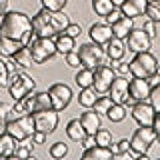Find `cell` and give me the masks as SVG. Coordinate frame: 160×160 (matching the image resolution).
<instances>
[{
  "mask_svg": "<svg viewBox=\"0 0 160 160\" xmlns=\"http://www.w3.org/2000/svg\"><path fill=\"white\" fill-rule=\"evenodd\" d=\"M112 98H110V96H102V94H100V96H98V100H96V104H94V110H96V112L100 114V116H102V114H106L108 112V108L110 106H112Z\"/></svg>",
  "mask_w": 160,
  "mask_h": 160,
  "instance_id": "obj_34",
  "label": "cell"
},
{
  "mask_svg": "<svg viewBox=\"0 0 160 160\" xmlns=\"http://www.w3.org/2000/svg\"><path fill=\"white\" fill-rule=\"evenodd\" d=\"M110 150H112L114 156L120 154V152H126V150H130V140L122 138V140H118V142H112V144H110Z\"/></svg>",
  "mask_w": 160,
  "mask_h": 160,
  "instance_id": "obj_39",
  "label": "cell"
},
{
  "mask_svg": "<svg viewBox=\"0 0 160 160\" xmlns=\"http://www.w3.org/2000/svg\"><path fill=\"white\" fill-rule=\"evenodd\" d=\"M94 136H96V144H100V146H110L112 144V134L106 128H98Z\"/></svg>",
  "mask_w": 160,
  "mask_h": 160,
  "instance_id": "obj_37",
  "label": "cell"
},
{
  "mask_svg": "<svg viewBox=\"0 0 160 160\" xmlns=\"http://www.w3.org/2000/svg\"><path fill=\"white\" fill-rule=\"evenodd\" d=\"M128 64H130V76H138V78H150L158 68V60L150 50L136 52Z\"/></svg>",
  "mask_w": 160,
  "mask_h": 160,
  "instance_id": "obj_3",
  "label": "cell"
},
{
  "mask_svg": "<svg viewBox=\"0 0 160 160\" xmlns=\"http://www.w3.org/2000/svg\"><path fill=\"white\" fill-rule=\"evenodd\" d=\"M74 82L78 84V88H88V86H92V82H94V68L82 66V68L76 72V76H74Z\"/></svg>",
  "mask_w": 160,
  "mask_h": 160,
  "instance_id": "obj_29",
  "label": "cell"
},
{
  "mask_svg": "<svg viewBox=\"0 0 160 160\" xmlns=\"http://www.w3.org/2000/svg\"><path fill=\"white\" fill-rule=\"evenodd\" d=\"M114 78H116L114 68H112V66H106V64H100V66L94 68V82H92V88L96 90L98 94H108L110 84H112Z\"/></svg>",
  "mask_w": 160,
  "mask_h": 160,
  "instance_id": "obj_13",
  "label": "cell"
},
{
  "mask_svg": "<svg viewBox=\"0 0 160 160\" xmlns=\"http://www.w3.org/2000/svg\"><path fill=\"white\" fill-rule=\"evenodd\" d=\"M56 50H58V54L60 56H64V54H68V52H72L74 48H76V38H72V36H68L66 32H62V34H58L56 36Z\"/></svg>",
  "mask_w": 160,
  "mask_h": 160,
  "instance_id": "obj_26",
  "label": "cell"
},
{
  "mask_svg": "<svg viewBox=\"0 0 160 160\" xmlns=\"http://www.w3.org/2000/svg\"><path fill=\"white\" fill-rule=\"evenodd\" d=\"M104 48H106V56L110 60H122L124 54H126V42L122 38H116V36L110 40Z\"/></svg>",
  "mask_w": 160,
  "mask_h": 160,
  "instance_id": "obj_20",
  "label": "cell"
},
{
  "mask_svg": "<svg viewBox=\"0 0 160 160\" xmlns=\"http://www.w3.org/2000/svg\"><path fill=\"white\" fill-rule=\"evenodd\" d=\"M36 90V80L32 76H28L26 72L18 70V72H12L10 74V84H8V92L12 100H20L24 96H28L30 92Z\"/></svg>",
  "mask_w": 160,
  "mask_h": 160,
  "instance_id": "obj_6",
  "label": "cell"
},
{
  "mask_svg": "<svg viewBox=\"0 0 160 160\" xmlns=\"http://www.w3.org/2000/svg\"><path fill=\"white\" fill-rule=\"evenodd\" d=\"M146 16L154 22H160V0H146Z\"/></svg>",
  "mask_w": 160,
  "mask_h": 160,
  "instance_id": "obj_32",
  "label": "cell"
},
{
  "mask_svg": "<svg viewBox=\"0 0 160 160\" xmlns=\"http://www.w3.org/2000/svg\"><path fill=\"white\" fill-rule=\"evenodd\" d=\"M128 82L130 80L126 76H116L112 80V84H110V98H112V102L116 104H126V100L130 98V90H128Z\"/></svg>",
  "mask_w": 160,
  "mask_h": 160,
  "instance_id": "obj_16",
  "label": "cell"
},
{
  "mask_svg": "<svg viewBox=\"0 0 160 160\" xmlns=\"http://www.w3.org/2000/svg\"><path fill=\"white\" fill-rule=\"evenodd\" d=\"M48 154H50L52 158H64V156L68 154V144H64V142H54L52 146H50Z\"/></svg>",
  "mask_w": 160,
  "mask_h": 160,
  "instance_id": "obj_36",
  "label": "cell"
},
{
  "mask_svg": "<svg viewBox=\"0 0 160 160\" xmlns=\"http://www.w3.org/2000/svg\"><path fill=\"white\" fill-rule=\"evenodd\" d=\"M82 148H90V146H94V144H96V136H94V134H86V136L82 138Z\"/></svg>",
  "mask_w": 160,
  "mask_h": 160,
  "instance_id": "obj_47",
  "label": "cell"
},
{
  "mask_svg": "<svg viewBox=\"0 0 160 160\" xmlns=\"http://www.w3.org/2000/svg\"><path fill=\"white\" fill-rule=\"evenodd\" d=\"M8 12V0H0V18Z\"/></svg>",
  "mask_w": 160,
  "mask_h": 160,
  "instance_id": "obj_50",
  "label": "cell"
},
{
  "mask_svg": "<svg viewBox=\"0 0 160 160\" xmlns=\"http://www.w3.org/2000/svg\"><path fill=\"white\" fill-rule=\"evenodd\" d=\"M40 4H42V8L60 12V10H64V6L68 4V0H40Z\"/></svg>",
  "mask_w": 160,
  "mask_h": 160,
  "instance_id": "obj_38",
  "label": "cell"
},
{
  "mask_svg": "<svg viewBox=\"0 0 160 160\" xmlns=\"http://www.w3.org/2000/svg\"><path fill=\"white\" fill-rule=\"evenodd\" d=\"M132 28H134V18H128V16H124V14L112 24L114 36H116V38H122V40L128 36V32H130Z\"/></svg>",
  "mask_w": 160,
  "mask_h": 160,
  "instance_id": "obj_23",
  "label": "cell"
},
{
  "mask_svg": "<svg viewBox=\"0 0 160 160\" xmlns=\"http://www.w3.org/2000/svg\"><path fill=\"white\" fill-rule=\"evenodd\" d=\"M142 30H144V32H146L148 34V36L150 38H154V36H156V22H154V20H146V22H144V26H142Z\"/></svg>",
  "mask_w": 160,
  "mask_h": 160,
  "instance_id": "obj_44",
  "label": "cell"
},
{
  "mask_svg": "<svg viewBox=\"0 0 160 160\" xmlns=\"http://www.w3.org/2000/svg\"><path fill=\"white\" fill-rule=\"evenodd\" d=\"M24 106L30 114L32 112H38V110H46V108H52V100H50V94L48 90H40V92H30L28 96H24Z\"/></svg>",
  "mask_w": 160,
  "mask_h": 160,
  "instance_id": "obj_14",
  "label": "cell"
},
{
  "mask_svg": "<svg viewBox=\"0 0 160 160\" xmlns=\"http://www.w3.org/2000/svg\"><path fill=\"white\" fill-rule=\"evenodd\" d=\"M112 68L118 76H128L130 74V64L122 62V60H112Z\"/></svg>",
  "mask_w": 160,
  "mask_h": 160,
  "instance_id": "obj_40",
  "label": "cell"
},
{
  "mask_svg": "<svg viewBox=\"0 0 160 160\" xmlns=\"http://www.w3.org/2000/svg\"><path fill=\"white\" fill-rule=\"evenodd\" d=\"M0 36L18 40L28 46L30 40L34 38L32 18L24 12H18V10H8L0 20Z\"/></svg>",
  "mask_w": 160,
  "mask_h": 160,
  "instance_id": "obj_1",
  "label": "cell"
},
{
  "mask_svg": "<svg viewBox=\"0 0 160 160\" xmlns=\"http://www.w3.org/2000/svg\"><path fill=\"white\" fill-rule=\"evenodd\" d=\"M10 58H12V62L16 64L18 68H30L32 64H36V62H34V58H32V52H30V48H28V46H22L16 54H14V56H10Z\"/></svg>",
  "mask_w": 160,
  "mask_h": 160,
  "instance_id": "obj_27",
  "label": "cell"
},
{
  "mask_svg": "<svg viewBox=\"0 0 160 160\" xmlns=\"http://www.w3.org/2000/svg\"><path fill=\"white\" fill-rule=\"evenodd\" d=\"M106 118L110 120V122H122V120L126 118V106H124V104H116V102H114L112 106L108 108Z\"/></svg>",
  "mask_w": 160,
  "mask_h": 160,
  "instance_id": "obj_30",
  "label": "cell"
},
{
  "mask_svg": "<svg viewBox=\"0 0 160 160\" xmlns=\"http://www.w3.org/2000/svg\"><path fill=\"white\" fill-rule=\"evenodd\" d=\"M10 68H8V62L0 58V88H8L10 84Z\"/></svg>",
  "mask_w": 160,
  "mask_h": 160,
  "instance_id": "obj_35",
  "label": "cell"
},
{
  "mask_svg": "<svg viewBox=\"0 0 160 160\" xmlns=\"http://www.w3.org/2000/svg\"><path fill=\"white\" fill-rule=\"evenodd\" d=\"M46 138H48V134H46V132L34 130V134H32V142H34V144H44V142H46Z\"/></svg>",
  "mask_w": 160,
  "mask_h": 160,
  "instance_id": "obj_46",
  "label": "cell"
},
{
  "mask_svg": "<svg viewBox=\"0 0 160 160\" xmlns=\"http://www.w3.org/2000/svg\"><path fill=\"white\" fill-rule=\"evenodd\" d=\"M156 72H158V74H160V62H158V68H156Z\"/></svg>",
  "mask_w": 160,
  "mask_h": 160,
  "instance_id": "obj_54",
  "label": "cell"
},
{
  "mask_svg": "<svg viewBox=\"0 0 160 160\" xmlns=\"http://www.w3.org/2000/svg\"><path fill=\"white\" fill-rule=\"evenodd\" d=\"M34 118L32 114H24V116L20 118H14V120H8L6 122V132L10 136H14L18 140V142H22V140H30L34 134Z\"/></svg>",
  "mask_w": 160,
  "mask_h": 160,
  "instance_id": "obj_8",
  "label": "cell"
},
{
  "mask_svg": "<svg viewBox=\"0 0 160 160\" xmlns=\"http://www.w3.org/2000/svg\"><path fill=\"white\" fill-rule=\"evenodd\" d=\"M48 94H50V100H52V108L62 112L64 108H68L70 100H72V88L64 82H56L48 88Z\"/></svg>",
  "mask_w": 160,
  "mask_h": 160,
  "instance_id": "obj_10",
  "label": "cell"
},
{
  "mask_svg": "<svg viewBox=\"0 0 160 160\" xmlns=\"http://www.w3.org/2000/svg\"><path fill=\"white\" fill-rule=\"evenodd\" d=\"M30 52H32V58L36 64H46L48 60H52L54 56L58 54L56 50V42L52 38H46V36H34L28 44Z\"/></svg>",
  "mask_w": 160,
  "mask_h": 160,
  "instance_id": "obj_4",
  "label": "cell"
},
{
  "mask_svg": "<svg viewBox=\"0 0 160 160\" xmlns=\"http://www.w3.org/2000/svg\"><path fill=\"white\" fill-rule=\"evenodd\" d=\"M24 142H26V140H22V142L16 144V150H14L12 158H30V156H32V146H36V144H34V142L24 144Z\"/></svg>",
  "mask_w": 160,
  "mask_h": 160,
  "instance_id": "obj_33",
  "label": "cell"
},
{
  "mask_svg": "<svg viewBox=\"0 0 160 160\" xmlns=\"http://www.w3.org/2000/svg\"><path fill=\"white\" fill-rule=\"evenodd\" d=\"M128 90H130V98L134 102H140V100H148L150 90H152V84H150L148 78H138L132 76L128 82Z\"/></svg>",
  "mask_w": 160,
  "mask_h": 160,
  "instance_id": "obj_15",
  "label": "cell"
},
{
  "mask_svg": "<svg viewBox=\"0 0 160 160\" xmlns=\"http://www.w3.org/2000/svg\"><path fill=\"white\" fill-rule=\"evenodd\" d=\"M82 158L108 160V158H114V154H112V150H110V146H100V144H94V146L82 150Z\"/></svg>",
  "mask_w": 160,
  "mask_h": 160,
  "instance_id": "obj_21",
  "label": "cell"
},
{
  "mask_svg": "<svg viewBox=\"0 0 160 160\" xmlns=\"http://www.w3.org/2000/svg\"><path fill=\"white\" fill-rule=\"evenodd\" d=\"M154 142H156V134L152 126H138L130 136V148L138 154V158H146Z\"/></svg>",
  "mask_w": 160,
  "mask_h": 160,
  "instance_id": "obj_5",
  "label": "cell"
},
{
  "mask_svg": "<svg viewBox=\"0 0 160 160\" xmlns=\"http://www.w3.org/2000/svg\"><path fill=\"white\" fill-rule=\"evenodd\" d=\"M18 140L14 136H10L8 132L0 134V158H12L14 156V150H16Z\"/></svg>",
  "mask_w": 160,
  "mask_h": 160,
  "instance_id": "obj_22",
  "label": "cell"
},
{
  "mask_svg": "<svg viewBox=\"0 0 160 160\" xmlns=\"http://www.w3.org/2000/svg\"><path fill=\"white\" fill-rule=\"evenodd\" d=\"M66 136L72 140V142H82V138L86 136V128L82 126L80 118H72L66 124Z\"/></svg>",
  "mask_w": 160,
  "mask_h": 160,
  "instance_id": "obj_24",
  "label": "cell"
},
{
  "mask_svg": "<svg viewBox=\"0 0 160 160\" xmlns=\"http://www.w3.org/2000/svg\"><path fill=\"white\" fill-rule=\"evenodd\" d=\"M148 100H150V104L154 106V110H156V112H160V84H156V86H152Z\"/></svg>",
  "mask_w": 160,
  "mask_h": 160,
  "instance_id": "obj_41",
  "label": "cell"
},
{
  "mask_svg": "<svg viewBox=\"0 0 160 160\" xmlns=\"http://www.w3.org/2000/svg\"><path fill=\"white\" fill-rule=\"evenodd\" d=\"M78 56H80V62L82 66L86 68H96L100 64H104V58H106V50L104 46H100L96 42H86V44H80V48L76 50Z\"/></svg>",
  "mask_w": 160,
  "mask_h": 160,
  "instance_id": "obj_7",
  "label": "cell"
},
{
  "mask_svg": "<svg viewBox=\"0 0 160 160\" xmlns=\"http://www.w3.org/2000/svg\"><path fill=\"white\" fill-rule=\"evenodd\" d=\"M6 122H8L6 118H2V116H0V134H2V132H6Z\"/></svg>",
  "mask_w": 160,
  "mask_h": 160,
  "instance_id": "obj_52",
  "label": "cell"
},
{
  "mask_svg": "<svg viewBox=\"0 0 160 160\" xmlns=\"http://www.w3.org/2000/svg\"><path fill=\"white\" fill-rule=\"evenodd\" d=\"M88 36L92 42L100 44V46H106L110 40L114 38V32H112V26L106 22H94L88 30Z\"/></svg>",
  "mask_w": 160,
  "mask_h": 160,
  "instance_id": "obj_17",
  "label": "cell"
},
{
  "mask_svg": "<svg viewBox=\"0 0 160 160\" xmlns=\"http://www.w3.org/2000/svg\"><path fill=\"white\" fill-rule=\"evenodd\" d=\"M22 46H26V44L18 42V40H12V38H6V36H0V56L10 58V56H14Z\"/></svg>",
  "mask_w": 160,
  "mask_h": 160,
  "instance_id": "obj_25",
  "label": "cell"
},
{
  "mask_svg": "<svg viewBox=\"0 0 160 160\" xmlns=\"http://www.w3.org/2000/svg\"><path fill=\"white\" fill-rule=\"evenodd\" d=\"M10 110H12V106H10L8 102H0V116H2V118H8Z\"/></svg>",
  "mask_w": 160,
  "mask_h": 160,
  "instance_id": "obj_49",
  "label": "cell"
},
{
  "mask_svg": "<svg viewBox=\"0 0 160 160\" xmlns=\"http://www.w3.org/2000/svg\"><path fill=\"white\" fill-rule=\"evenodd\" d=\"M32 118H34V128L40 130V132H46V134H52L58 126V110L54 108H46V110H38V112H32Z\"/></svg>",
  "mask_w": 160,
  "mask_h": 160,
  "instance_id": "obj_9",
  "label": "cell"
},
{
  "mask_svg": "<svg viewBox=\"0 0 160 160\" xmlns=\"http://www.w3.org/2000/svg\"><path fill=\"white\" fill-rule=\"evenodd\" d=\"M120 16H122V10H120V8H112V10L106 14V16H104V20H106V24H110V26H112V24L116 22Z\"/></svg>",
  "mask_w": 160,
  "mask_h": 160,
  "instance_id": "obj_43",
  "label": "cell"
},
{
  "mask_svg": "<svg viewBox=\"0 0 160 160\" xmlns=\"http://www.w3.org/2000/svg\"><path fill=\"white\" fill-rule=\"evenodd\" d=\"M96 100H98V92L94 90L92 86H88V88H80V94H78V104L80 106H84V108H92L94 104H96Z\"/></svg>",
  "mask_w": 160,
  "mask_h": 160,
  "instance_id": "obj_28",
  "label": "cell"
},
{
  "mask_svg": "<svg viewBox=\"0 0 160 160\" xmlns=\"http://www.w3.org/2000/svg\"><path fill=\"white\" fill-rule=\"evenodd\" d=\"M124 2H126V0H112V4H114V6H116V8H120V6H122Z\"/></svg>",
  "mask_w": 160,
  "mask_h": 160,
  "instance_id": "obj_53",
  "label": "cell"
},
{
  "mask_svg": "<svg viewBox=\"0 0 160 160\" xmlns=\"http://www.w3.org/2000/svg\"><path fill=\"white\" fill-rule=\"evenodd\" d=\"M124 16L128 18H136V16H142L146 14V0H126V2L120 6Z\"/></svg>",
  "mask_w": 160,
  "mask_h": 160,
  "instance_id": "obj_18",
  "label": "cell"
},
{
  "mask_svg": "<svg viewBox=\"0 0 160 160\" xmlns=\"http://www.w3.org/2000/svg\"><path fill=\"white\" fill-rule=\"evenodd\" d=\"M112 8H116L112 4V0H92V10L98 14V16H106Z\"/></svg>",
  "mask_w": 160,
  "mask_h": 160,
  "instance_id": "obj_31",
  "label": "cell"
},
{
  "mask_svg": "<svg viewBox=\"0 0 160 160\" xmlns=\"http://www.w3.org/2000/svg\"><path fill=\"white\" fill-rule=\"evenodd\" d=\"M152 128H154V134H156V142L160 144V112H156V116H154Z\"/></svg>",
  "mask_w": 160,
  "mask_h": 160,
  "instance_id": "obj_48",
  "label": "cell"
},
{
  "mask_svg": "<svg viewBox=\"0 0 160 160\" xmlns=\"http://www.w3.org/2000/svg\"><path fill=\"white\" fill-rule=\"evenodd\" d=\"M64 62H66L70 68H80V66H82L78 52H74V50H72V52H68V54H64Z\"/></svg>",
  "mask_w": 160,
  "mask_h": 160,
  "instance_id": "obj_42",
  "label": "cell"
},
{
  "mask_svg": "<svg viewBox=\"0 0 160 160\" xmlns=\"http://www.w3.org/2000/svg\"><path fill=\"white\" fill-rule=\"evenodd\" d=\"M68 24H70V18H68V14H64V10L54 12V10L42 8L32 16L34 36L56 38L58 34H62L68 28Z\"/></svg>",
  "mask_w": 160,
  "mask_h": 160,
  "instance_id": "obj_2",
  "label": "cell"
},
{
  "mask_svg": "<svg viewBox=\"0 0 160 160\" xmlns=\"http://www.w3.org/2000/svg\"><path fill=\"white\" fill-rule=\"evenodd\" d=\"M130 114L138 126H152L156 110L150 104V100H140V102H134V106L130 108Z\"/></svg>",
  "mask_w": 160,
  "mask_h": 160,
  "instance_id": "obj_12",
  "label": "cell"
},
{
  "mask_svg": "<svg viewBox=\"0 0 160 160\" xmlns=\"http://www.w3.org/2000/svg\"><path fill=\"white\" fill-rule=\"evenodd\" d=\"M148 80H150V84H152V86H156V84H160V74H158V72H154Z\"/></svg>",
  "mask_w": 160,
  "mask_h": 160,
  "instance_id": "obj_51",
  "label": "cell"
},
{
  "mask_svg": "<svg viewBox=\"0 0 160 160\" xmlns=\"http://www.w3.org/2000/svg\"><path fill=\"white\" fill-rule=\"evenodd\" d=\"M80 122H82V126L86 128V134H96V130L100 128V114L96 110H86V112L80 114Z\"/></svg>",
  "mask_w": 160,
  "mask_h": 160,
  "instance_id": "obj_19",
  "label": "cell"
},
{
  "mask_svg": "<svg viewBox=\"0 0 160 160\" xmlns=\"http://www.w3.org/2000/svg\"><path fill=\"white\" fill-rule=\"evenodd\" d=\"M64 32H66L68 36H72V38H78L80 34H82V28H80V24H72V22H70L68 28L64 30Z\"/></svg>",
  "mask_w": 160,
  "mask_h": 160,
  "instance_id": "obj_45",
  "label": "cell"
},
{
  "mask_svg": "<svg viewBox=\"0 0 160 160\" xmlns=\"http://www.w3.org/2000/svg\"><path fill=\"white\" fill-rule=\"evenodd\" d=\"M124 42H126V48L130 52H134V54L136 52H146V50L152 48V38H150L142 28H132L128 32V36L124 38Z\"/></svg>",
  "mask_w": 160,
  "mask_h": 160,
  "instance_id": "obj_11",
  "label": "cell"
}]
</instances>
